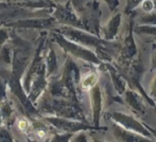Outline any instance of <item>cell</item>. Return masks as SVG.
I'll list each match as a JSON object with an SVG mask.
<instances>
[{
    "instance_id": "cell-18",
    "label": "cell",
    "mask_w": 156,
    "mask_h": 142,
    "mask_svg": "<svg viewBox=\"0 0 156 142\" xmlns=\"http://www.w3.org/2000/svg\"><path fill=\"white\" fill-rule=\"evenodd\" d=\"M151 95H152L153 98H156V76L155 78L153 80L152 84H151Z\"/></svg>"
},
{
    "instance_id": "cell-20",
    "label": "cell",
    "mask_w": 156,
    "mask_h": 142,
    "mask_svg": "<svg viewBox=\"0 0 156 142\" xmlns=\"http://www.w3.org/2000/svg\"><path fill=\"white\" fill-rule=\"evenodd\" d=\"M152 67L153 68H156V49L153 52V55H152Z\"/></svg>"
},
{
    "instance_id": "cell-17",
    "label": "cell",
    "mask_w": 156,
    "mask_h": 142,
    "mask_svg": "<svg viewBox=\"0 0 156 142\" xmlns=\"http://www.w3.org/2000/svg\"><path fill=\"white\" fill-rule=\"evenodd\" d=\"M104 1H105V3L109 6L111 11H114L115 9L118 8V5H119V1H118V0H104Z\"/></svg>"
},
{
    "instance_id": "cell-5",
    "label": "cell",
    "mask_w": 156,
    "mask_h": 142,
    "mask_svg": "<svg viewBox=\"0 0 156 142\" xmlns=\"http://www.w3.org/2000/svg\"><path fill=\"white\" fill-rule=\"evenodd\" d=\"M122 23V16L120 13L114 15L111 19L106 23V25L100 30L99 33H101V36L104 40H113L118 34L120 29V26Z\"/></svg>"
},
{
    "instance_id": "cell-19",
    "label": "cell",
    "mask_w": 156,
    "mask_h": 142,
    "mask_svg": "<svg viewBox=\"0 0 156 142\" xmlns=\"http://www.w3.org/2000/svg\"><path fill=\"white\" fill-rule=\"evenodd\" d=\"M1 1H6L13 4H18V3H25V2L28 1H32V0H1Z\"/></svg>"
},
{
    "instance_id": "cell-15",
    "label": "cell",
    "mask_w": 156,
    "mask_h": 142,
    "mask_svg": "<svg viewBox=\"0 0 156 142\" xmlns=\"http://www.w3.org/2000/svg\"><path fill=\"white\" fill-rule=\"evenodd\" d=\"M154 8H155V2L153 0H142L140 2V9L144 13L152 12V11H154Z\"/></svg>"
},
{
    "instance_id": "cell-6",
    "label": "cell",
    "mask_w": 156,
    "mask_h": 142,
    "mask_svg": "<svg viewBox=\"0 0 156 142\" xmlns=\"http://www.w3.org/2000/svg\"><path fill=\"white\" fill-rule=\"evenodd\" d=\"M90 92V104L93 108V117L94 125H98L99 118H100L101 108H102V95H101V89L98 85L89 90Z\"/></svg>"
},
{
    "instance_id": "cell-13",
    "label": "cell",
    "mask_w": 156,
    "mask_h": 142,
    "mask_svg": "<svg viewBox=\"0 0 156 142\" xmlns=\"http://www.w3.org/2000/svg\"><path fill=\"white\" fill-rule=\"evenodd\" d=\"M8 84L6 81L0 75V105L3 104L8 100Z\"/></svg>"
},
{
    "instance_id": "cell-7",
    "label": "cell",
    "mask_w": 156,
    "mask_h": 142,
    "mask_svg": "<svg viewBox=\"0 0 156 142\" xmlns=\"http://www.w3.org/2000/svg\"><path fill=\"white\" fill-rule=\"evenodd\" d=\"M114 133H115V136H117V138L122 142H150L138 136L137 133L124 130L117 125H114Z\"/></svg>"
},
{
    "instance_id": "cell-8",
    "label": "cell",
    "mask_w": 156,
    "mask_h": 142,
    "mask_svg": "<svg viewBox=\"0 0 156 142\" xmlns=\"http://www.w3.org/2000/svg\"><path fill=\"white\" fill-rule=\"evenodd\" d=\"M99 76L96 72H88V73L84 74L82 78H80V87L82 90H90L93 87L98 84Z\"/></svg>"
},
{
    "instance_id": "cell-12",
    "label": "cell",
    "mask_w": 156,
    "mask_h": 142,
    "mask_svg": "<svg viewBox=\"0 0 156 142\" xmlns=\"http://www.w3.org/2000/svg\"><path fill=\"white\" fill-rule=\"evenodd\" d=\"M0 142H16L11 130L6 126L0 127Z\"/></svg>"
},
{
    "instance_id": "cell-22",
    "label": "cell",
    "mask_w": 156,
    "mask_h": 142,
    "mask_svg": "<svg viewBox=\"0 0 156 142\" xmlns=\"http://www.w3.org/2000/svg\"><path fill=\"white\" fill-rule=\"evenodd\" d=\"M91 142H102V141L98 140V139H96V138H93V139H91Z\"/></svg>"
},
{
    "instance_id": "cell-4",
    "label": "cell",
    "mask_w": 156,
    "mask_h": 142,
    "mask_svg": "<svg viewBox=\"0 0 156 142\" xmlns=\"http://www.w3.org/2000/svg\"><path fill=\"white\" fill-rule=\"evenodd\" d=\"M113 119L115 120L117 123L123 125L127 130H134V132L137 133V134H142V135H144V136H150L148 130H147L137 120H135L133 117H131V116L124 115V113H114Z\"/></svg>"
},
{
    "instance_id": "cell-14",
    "label": "cell",
    "mask_w": 156,
    "mask_h": 142,
    "mask_svg": "<svg viewBox=\"0 0 156 142\" xmlns=\"http://www.w3.org/2000/svg\"><path fill=\"white\" fill-rule=\"evenodd\" d=\"M89 1H91V0H69V3L72 6V9L76 11V15H78L80 13V11L83 9V6Z\"/></svg>"
},
{
    "instance_id": "cell-1",
    "label": "cell",
    "mask_w": 156,
    "mask_h": 142,
    "mask_svg": "<svg viewBox=\"0 0 156 142\" xmlns=\"http://www.w3.org/2000/svg\"><path fill=\"white\" fill-rule=\"evenodd\" d=\"M10 30V43L12 47V66L11 72L13 75L20 80L23 74L25 73L27 67L29 66L30 62L34 56L35 50H36L37 43H33V40L23 38L16 33L14 30Z\"/></svg>"
},
{
    "instance_id": "cell-11",
    "label": "cell",
    "mask_w": 156,
    "mask_h": 142,
    "mask_svg": "<svg viewBox=\"0 0 156 142\" xmlns=\"http://www.w3.org/2000/svg\"><path fill=\"white\" fill-rule=\"evenodd\" d=\"M126 101H127V103H129L131 106H133L136 110H141L142 103L139 101L138 97L134 92H132V91H127L126 92Z\"/></svg>"
},
{
    "instance_id": "cell-3",
    "label": "cell",
    "mask_w": 156,
    "mask_h": 142,
    "mask_svg": "<svg viewBox=\"0 0 156 142\" xmlns=\"http://www.w3.org/2000/svg\"><path fill=\"white\" fill-rule=\"evenodd\" d=\"M41 119L49 124L54 130L60 133H69V134H76L79 132H83L86 130H91L93 126L80 122L78 120L67 119V118L53 117V116H43Z\"/></svg>"
},
{
    "instance_id": "cell-9",
    "label": "cell",
    "mask_w": 156,
    "mask_h": 142,
    "mask_svg": "<svg viewBox=\"0 0 156 142\" xmlns=\"http://www.w3.org/2000/svg\"><path fill=\"white\" fill-rule=\"evenodd\" d=\"M138 21L141 25L156 26V11H152V12L144 13V14L140 15Z\"/></svg>"
},
{
    "instance_id": "cell-21",
    "label": "cell",
    "mask_w": 156,
    "mask_h": 142,
    "mask_svg": "<svg viewBox=\"0 0 156 142\" xmlns=\"http://www.w3.org/2000/svg\"><path fill=\"white\" fill-rule=\"evenodd\" d=\"M50 1H52L54 4H65V3H67L69 0H50Z\"/></svg>"
},
{
    "instance_id": "cell-23",
    "label": "cell",
    "mask_w": 156,
    "mask_h": 142,
    "mask_svg": "<svg viewBox=\"0 0 156 142\" xmlns=\"http://www.w3.org/2000/svg\"><path fill=\"white\" fill-rule=\"evenodd\" d=\"M27 142H35V140H28Z\"/></svg>"
},
{
    "instance_id": "cell-2",
    "label": "cell",
    "mask_w": 156,
    "mask_h": 142,
    "mask_svg": "<svg viewBox=\"0 0 156 142\" xmlns=\"http://www.w3.org/2000/svg\"><path fill=\"white\" fill-rule=\"evenodd\" d=\"M49 36L52 39V41H54L60 47V49L64 53L68 54L70 57L78 58V60L91 63V64L94 65L101 64V61L99 60V57L93 50L88 49L84 46L79 45L74 41L69 40V39H67L66 37H64L55 31H50Z\"/></svg>"
},
{
    "instance_id": "cell-16",
    "label": "cell",
    "mask_w": 156,
    "mask_h": 142,
    "mask_svg": "<svg viewBox=\"0 0 156 142\" xmlns=\"http://www.w3.org/2000/svg\"><path fill=\"white\" fill-rule=\"evenodd\" d=\"M69 142H87L86 136L83 132H79V134H73Z\"/></svg>"
},
{
    "instance_id": "cell-10",
    "label": "cell",
    "mask_w": 156,
    "mask_h": 142,
    "mask_svg": "<svg viewBox=\"0 0 156 142\" xmlns=\"http://www.w3.org/2000/svg\"><path fill=\"white\" fill-rule=\"evenodd\" d=\"M135 33L138 34H147V35L156 36V26H148V25H140L134 28Z\"/></svg>"
}]
</instances>
